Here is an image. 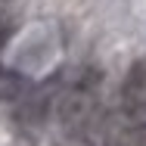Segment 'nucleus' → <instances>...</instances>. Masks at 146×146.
<instances>
[{
	"label": "nucleus",
	"mask_w": 146,
	"mask_h": 146,
	"mask_svg": "<svg viewBox=\"0 0 146 146\" xmlns=\"http://www.w3.org/2000/svg\"><path fill=\"white\" fill-rule=\"evenodd\" d=\"M121 134L134 146L146 134V62H134L121 84Z\"/></svg>",
	"instance_id": "1"
},
{
	"label": "nucleus",
	"mask_w": 146,
	"mask_h": 146,
	"mask_svg": "<svg viewBox=\"0 0 146 146\" xmlns=\"http://www.w3.org/2000/svg\"><path fill=\"white\" fill-rule=\"evenodd\" d=\"M56 81H53V84H44V87H37V90H31V93H25V96L19 100V121H25V124H40V121L47 118V109H50Z\"/></svg>",
	"instance_id": "2"
},
{
	"label": "nucleus",
	"mask_w": 146,
	"mask_h": 146,
	"mask_svg": "<svg viewBox=\"0 0 146 146\" xmlns=\"http://www.w3.org/2000/svg\"><path fill=\"white\" fill-rule=\"evenodd\" d=\"M25 93H28V81L19 72L0 65V100H22Z\"/></svg>",
	"instance_id": "3"
},
{
	"label": "nucleus",
	"mask_w": 146,
	"mask_h": 146,
	"mask_svg": "<svg viewBox=\"0 0 146 146\" xmlns=\"http://www.w3.org/2000/svg\"><path fill=\"white\" fill-rule=\"evenodd\" d=\"M9 28H13V25H9V16H6V9H3V3H0V44L9 37Z\"/></svg>",
	"instance_id": "4"
}]
</instances>
